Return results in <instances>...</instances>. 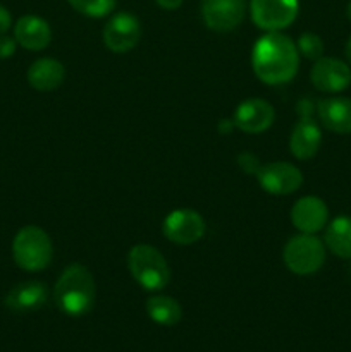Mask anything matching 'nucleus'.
Here are the masks:
<instances>
[{
  "label": "nucleus",
  "mask_w": 351,
  "mask_h": 352,
  "mask_svg": "<svg viewBox=\"0 0 351 352\" xmlns=\"http://www.w3.org/2000/svg\"><path fill=\"white\" fill-rule=\"evenodd\" d=\"M251 67L262 82L284 85L295 79L299 67V52L295 41L279 31L258 38L251 54Z\"/></svg>",
  "instance_id": "1"
},
{
  "label": "nucleus",
  "mask_w": 351,
  "mask_h": 352,
  "mask_svg": "<svg viewBox=\"0 0 351 352\" xmlns=\"http://www.w3.org/2000/svg\"><path fill=\"white\" fill-rule=\"evenodd\" d=\"M95 296V278L85 265H69L55 282L54 301L67 316H83L92 311Z\"/></svg>",
  "instance_id": "2"
},
{
  "label": "nucleus",
  "mask_w": 351,
  "mask_h": 352,
  "mask_svg": "<svg viewBox=\"0 0 351 352\" xmlns=\"http://www.w3.org/2000/svg\"><path fill=\"white\" fill-rule=\"evenodd\" d=\"M127 268L131 277L145 291H162L171 282V268L157 248L150 244H136L127 254Z\"/></svg>",
  "instance_id": "3"
},
{
  "label": "nucleus",
  "mask_w": 351,
  "mask_h": 352,
  "mask_svg": "<svg viewBox=\"0 0 351 352\" xmlns=\"http://www.w3.org/2000/svg\"><path fill=\"white\" fill-rule=\"evenodd\" d=\"M54 256L52 239L41 227L26 226L14 236L12 258L24 272H41Z\"/></svg>",
  "instance_id": "4"
},
{
  "label": "nucleus",
  "mask_w": 351,
  "mask_h": 352,
  "mask_svg": "<svg viewBox=\"0 0 351 352\" xmlns=\"http://www.w3.org/2000/svg\"><path fill=\"white\" fill-rule=\"evenodd\" d=\"M282 260L295 275H313L326 263V244L315 234H298L286 243Z\"/></svg>",
  "instance_id": "5"
},
{
  "label": "nucleus",
  "mask_w": 351,
  "mask_h": 352,
  "mask_svg": "<svg viewBox=\"0 0 351 352\" xmlns=\"http://www.w3.org/2000/svg\"><path fill=\"white\" fill-rule=\"evenodd\" d=\"M251 19L264 31H281L291 26L299 12L298 0H251Z\"/></svg>",
  "instance_id": "6"
},
{
  "label": "nucleus",
  "mask_w": 351,
  "mask_h": 352,
  "mask_svg": "<svg viewBox=\"0 0 351 352\" xmlns=\"http://www.w3.org/2000/svg\"><path fill=\"white\" fill-rule=\"evenodd\" d=\"M165 239L178 246L195 244L205 236V220L191 208H178L169 213L162 222Z\"/></svg>",
  "instance_id": "7"
},
{
  "label": "nucleus",
  "mask_w": 351,
  "mask_h": 352,
  "mask_svg": "<svg viewBox=\"0 0 351 352\" xmlns=\"http://www.w3.org/2000/svg\"><path fill=\"white\" fill-rule=\"evenodd\" d=\"M255 175L260 188L274 196L292 195L303 184L301 170L288 162H272V164L260 165Z\"/></svg>",
  "instance_id": "8"
},
{
  "label": "nucleus",
  "mask_w": 351,
  "mask_h": 352,
  "mask_svg": "<svg viewBox=\"0 0 351 352\" xmlns=\"http://www.w3.org/2000/svg\"><path fill=\"white\" fill-rule=\"evenodd\" d=\"M103 45L112 54H127L141 38V24L134 14L117 12L107 21L103 28Z\"/></svg>",
  "instance_id": "9"
},
{
  "label": "nucleus",
  "mask_w": 351,
  "mask_h": 352,
  "mask_svg": "<svg viewBox=\"0 0 351 352\" xmlns=\"http://www.w3.org/2000/svg\"><path fill=\"white\" fill-rule=\"evenodd\" d=\"M203 23L215 33H229L236 30L244 19V0H202Z\"/></svg>",
  "instance_id": "10"
},
{
  "label": "nucleus",
  "mask_w": 351,
  "mask_h": 352,
  "mask_svg": "<svg viewBox=\"0 0 351 352\" xmlns=\"http://www.w3.org/2000/svg\"><path fill=\"white\" fill-rule=\"evenodd\" d=\"M310 81L322 93H341L351 85V67L339 58L322 57L310 71Z\"/></svg>",
  "instance_id": "11"
},
{
  "label": "nucleus",
  "mask_w": 351,
  "mask_h": 352,
  "mask_svg": "<svg viewBox=\"0 0 351 352\" xmlns=\"http://www.w3.org/2000/svg\"><path fill=\"white\" fill-rule=\"evenodd\" d=\"M275 110L267 100L248 98L237 105L233 116V122L236 129L246 134L265 133L274 124Z\"/></svg>",
  "instance_id": "12"
},
{
  "label": "nucleus",
  "mask_w": 351,
  "mask_h": 352,
  "mask_svg": "<svg viewBox=\"0 0 351 352\" xmlns=\"http://www.w3.org/2000/svg\"><path fill=\"white\" fill-rule=\"evenodd\" d=\"M291 222L301 234H317L329 222V208L317 196H303L292 205Z\"/></svg>",
  "instance_id": "13"
},
{
  "label": "nucleus",
  "mask_w": 351,
  "mask_h": 352,
  "mask_svg": "<svg viewBox=\"0 0 351 352\" xmlns=\"http://www.w3.org/2000/svg\"><path fill=\"white\" fill-rule=\"evenodd\" d=\"M14 38L17 45L30 52H40L52 41V30L47 21L34 14H28L14 24Z\"/></svg>",
  "instance_id": "14"
},
{
  "label": "nucleus",
  "mask_w": 351,
  "mask_h": 352,
  "mask_svg": "<svg viewBox=\"0 0 351 352\" xmlns=\"http://www.w3.org/2000/svg\"><path fill=\"white\" fill-rule=\"evenodd\" d=\"M48 299V287L43 282L30 280L17 284L7 292L3 305L14 313H31L40 309Z\"/></svg>",
  "instance_id": "15"
},
{
  "label": "nucleus",
  "mask_w": 351,
  "mask_h": 352,
  "mask_svg": "<svg viewBox=\"0 0 351 352\" xmlns=\"http://www.w3.org/2000/svg\"><path fill=\"white\" fill-rule=\"evenodd\" d=\"M317 113L327 131L336 134H351V98L330 96L317 103Z\"/></svg>",
  "instance_id": "16"
},
{
  "label": "nucleus",
  "mask_w": 351,
  "mask_h": 352,
  "mask_svg": "<svg viewBox=\"0 0 351 352\" xmlns=\"http://www.w3.org/2000/svg\"><path fill=\"white\" fill-rule=\"evenodd\" d=\"M320 143H322V133L319 124L312 117H301L295 124L289 138V150L292 157L298 160H310L319 153Z\"/></svg>",
  "instance_id": "17"
},
{
  "label": "nucleus",
  "mask_w": 351,
  "mask_h": 352,
  "mask_svg": "<svg viewBox=\"0 0 351 352\" xmlns=\"http://www.w3.org/2000/svg\"><path fill=\"white\" fill-rule=\"evenodd\" d=\"M26 78L31 88L36 91H52L64 82L65 69L57 58L43 57L30 65Z\"/></svg>",
  "instance_id": "18"
},
{
  "label": "nucleus",
  "mask_w": 351,
  "mask_h": 352,
  "mask_svg": "<svg viewBox=\"0 0 351 352\" xmlns=\"http://www.w3.org/2000/svg\"><path fill=\"white\" fill-rule=\"evenodd\" d=\"M326 248L341 260H351V217L341 215L327 226Z\"/></svg>",
  "instance_id": "19"
},
{
  "label": "nucleus",
  "mask_w": 351,
  "mask_h": 352,
  "mask_svg": "<svg viewBox=\"0 0 351 352\" xmlns=\"http://www.w3.org/2000/svg\"><path fill=\"white\" fill-rule=\"evenodd\" d=\"M147 315L162 327H174L181 322V305L169 296H153L147 301Z\"/></svg>",
  "instance_id": "20"
},
{
  "label": "nucleus",
  "mask_w": 351,
  "mask_h": 352,
  "mask_svg": "<svg viewBox=\"0 0 351 352\" xmlns=\"http://www.w3.org/2000/svg\"><path fill=\"white\" fill-rule=\"evenodd\" d=\"M69 6L86 17H105L116 9V0H67Z\"/></svg>",
  "instance_id": "21"
},
{
  "label": "nucleus",
  "mask_w": 351,
  "mask_h": 352,
  "mask_svg": "<svg viewBox=\"0 0 351 352\" xmlns=\"http://www.w3.org/2000/svg\"><path fill=\"white\" fill-rule=\"evenodd\" d=\"M296 47H298L299 55H303L308 60H319L323 57V41L315 33H310V31L303 33Z\"/></svg>",
  "instance_id": "22"
},
{
  "label": "nucleus",
  "mask_w": 351,
  "mask_h": 352,
  "mask_svg": "<svg viewBox=\"0 0 351 352\" xmlns=\"http://www.w3.org/2000/svg\"><path fill=\"white\" fill-rule=\"evenodd\" d=\"M17 41L16 38H10L7 34H0V58H9L16 54Z\"/></svg>",
  "instance_id": "23"
},
{
  "label": "nucleus",
  "mask_w": 351,
  "mask_h": 352,
  "mask_svg": "<svg viewBox=\"0 0 351 352\" xmlns=\"http://www.w3.org/2000/svg\"><path fill=\"white\" fill-rule=\"evenodd\" d=\"M237 162H240L241 168H243L246 174H257L258 168H260L258 158L251 153H241L240 158H237Z\"/></svg>",
  "instance_id": "24"
},
{
  "label": "nucleus",
  "mask_w": 351,
  "mask_h": 352,
  "mask_svg": "<svg viewBox=\"0 0 351 352\" xmlns=\"http://www.w3.org/2000/svg\"><path fill=\"white\" fill-rule=\"evenodd\" d=\"M10 26H12V16H10L9 9L0 3V34H6Z\"/></svg>",
  "instance_id": "25"
},
{
  "label": "nucleus",
  "mask_w": 351,
  "mask_h": 352,
  "mask_svg": "<svg viewBox=\"0 0 351 352\" xmlns=\"http://www.w3.org/2000/svg\"><path fill=\"white\" fill-rule=\"evenodd\" d=\"M155 2L164 10H176L182 6V0H155Z\"/></svg>",
  "instance_id": "26"
},
{
  "label": "nucleus",
  "mask_w": 351,
  "mask_h": 352,
  "mask_svg": "<svg viewBox=\"0 0 351 352\" xmlns=\"http://www.w3.org/2000/svg\"><path fill=\"white\" fill-rule=\"evenodd\" d=\"M312 107L313 103L310 102V100H301V102L298 103V112L301 113V117H310V113H312Z\"/></svg>",
  "instance_id": "27"
},
{
  "label": "nucleus",
  "mask_w": 351,
  "mask_h": 352,
  "mask_svg": "<svg viewBox=\"0 0 351 352\" xmlns=\"http://www.w3.org/2000/svg\"><path fill=\"white\" fill-rule=\"evenodd\" d=\"M234 127H236V126H234V122H233V119H222V120H220V122H219V131H220V133H222V134H229L231 133V131H233L234 129Z\"/></svg>",
  "instance_id": "28"
},
{
  "label": "nucleus",
  "mask_w": 351,
  "mask_h": 352,
  "mask_svg": "<svg viewBox=\"0 0 351 352\" xmlns=\"http://www.w3.org/2000/svg\"><path fill=\"white\" fill-rule=\"evenodd\" d=\"M344 54H346L348 62H350V65H351V38H350V40H348L346 48H344Z\"/></svg>",
  "instance_id": "29"
},
{
  "label": "nucleus",
  "mask_w": 351,
  "mask_h": 352,
  "mask_svg": "<svg viewBox=\"0 0 351 352\" xmlns=\"http://www.w3.org/2000/svg\"><path fill=\"white\" fill-rule=\"evenodd\" d=\"M346 16H348V19L351 21V0H350V3H348V7H346Z\"/></svg>",
  "instance_id": "30"
}]
</instances>
